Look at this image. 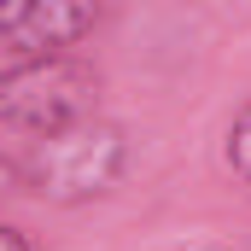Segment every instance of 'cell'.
Returning <instances> with one entry per match:
<instances>
[{"instance_id": "obj_3", "label": "cell", "mask_w": 251, "mask_h": 251, "mask_svg": "<svg viewBox=\"0 0 251 251\" xmlns=\"http://www.w3.org/2000/svg\"><path fill=\"white\" fill-rule=\"evenodd\" d=\"M94 29L100 6L88 0H12L0 6V76L41 59H70V47Z\"/></svg>"}, {"instance_id": "obj_5", "label": "cell", "mask_w": 251, "mask_h": 251, "mask_svg": "<svg viewBox=\"0 0 251 251\" xmlns=\"http://www.w3.org/2000/svg\"><path fill=\"white\" fill-rule=\"evenodd\" d=\"M0 251H29V234L24 228H0Z\"/></svg>"}, {"instance_id": "obj_2", "label": "cell", "mask_w": 251, "mask_h": 251, "mask_svg": "<svg viewBox=\"0 0 251 251\" xmlns=\"http://www.w3.org/2000/svg\"><path fill=\"white\" fill-rule=\"evenodd\" d=\"M94 105H100V76L82 59H41L0 76V128L29 146L100 117Z\"/></svg>"}, {"instance_id": "obj_1", "label": "cell", "mask_w": 251, "mask_h": 251, "mask_svg": "<svg viewBox=\"0 0 251 251\" xmlns=\"http://www.w3.org/2000/svg\"><path fill=\"white\" fill-rule=\"evenodd\" d=\"M123 170H128V128L111 117H88V123L29 146L24 187L53 210H76V204L105 199L123 181Z\"/></svg>"}, {"instance_id": "obj_4", "label": "cell", "mask_w": 251, "mask_h": 251, "mask_svg": "<svg viewBox=\"0 0 251 251\" xmlns=\"http://www.w3.org/2000/svg\"><path fill=\"white\" fill-rule=\"evenodd\" d=\"M222 158H228V170L240 176L251 187V100L234 111V123H228V140H222Z\"/></svg>"}]
</instances>
